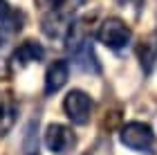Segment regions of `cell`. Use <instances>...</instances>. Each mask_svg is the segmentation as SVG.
Segmentation results:
<instances>
[{"label":"cell","instance_id":"6","mask_svg":"<svg viewBox=\"0 0 157 155\" xmlns=\"http://www.w3.org/2000/svg\"><path fill=\"white\" fill-rule=\"evenodd\" d=\"M43 56H45V50H43L40 43H36V41H25V43L11 54V65L20 70V68L29 65V63L43 61Z\"/></svg>","mask_w":157,"mask_h":155},{"label":"cell","instance_id":"11","mask_svg":"<svg viewBox=\"0 0 157 155\" xmlns=\"http://www.w3.org/2000/svg\"><path fill=\"white\" fill-rule=\"evenodd\" d=\"M9 11H11V7H9V2L7 0H0V23L9 16Z\"/></svg>","mask_w":157,"mask_h":155},{"label":"cell","instance_id":"2","mask_svg":"<svg viewBox=\"0 0 157 155\" xmlns=\"http://www.w3.org/2000/svg\"><path fill=\"white\" fill-rule=\"evenodd\" d=\"M130 38H132V32L121 18H105L101 23V27L97 29V41L115 52L124 50L130 43Z\"/></svg>","mask_w":157,"mask_h":155},{"label":"cell","instance_id":"1","mask_svg":"<svg viewBox=\"0 0 157 155\" xmlns=\"http://www.w3.org/2000/svg\"><path fill=\"white\" fill-rule=\"evenodd\" d=\"M119 139L126 149L135 153H153V146H155V133L144 122H128L121 128Z\"/></svg>","mask_w":157,"mask_h":155},{"label":"cell","instance_id":"3","mask_svg":"<svg viewBox=\"0 0 157 155\" xmlns=\"http://www.w3.org/2000/svg\"><path fill=\"white\" fill-rule=\"evenodd\" d=\"M92 108H94V101L83 90H70L65 95V99H63V110H65L67 119L76 126H85L90 122Z\"/></svg>","mask_w":157,"mask_h":155},{"label":"cell","instance_id":"7","mask_svg":"<svg viewBox=\"0 0 157 155\" xmlns=\"http://www.w3.org/2000/svg\"><path fill=\"white\" fill-rule=\"evenodd\" d=\"M18 117V103L9 92H0V137H5L7 133L13 128Z\"/></svg>","mask_w":157,"mask_h":155},{"label":"cell","instance_id":"10","mask_svg":"<svg viewBox=\"0 0 157 155\" xmlns=\"http://www.w3.org/2000/svg\"><path fill=\"white\" fill-rule=\"evenodd\" d=\"M36 126L38 122H29L25 128V142H23V149L25 155H38V137H36Z\"/></svg>","mask_w":157,"mask_h":155},{"label":"cell","instance_id":"12","mask_svg":"<svg viewBox=\"0 0 157 155\" xmlns=\"http://www.w3.org/2000/svg\"><path fill=\"white\" fill-rule=\"evenodd\" d=\"M128 2H132V5H141V0H128Z\"/></svg>","mask_w":157,"mask_h":155},{"label":"cell","instance_id":"4","mask_svg":"<svg viewBox=\"0 0 157 155\" xmlns=\"http://www.w3.org/2000/svg\"><path fill=\"white\" fill-rule=\"evenodd\" d=\"M43 142H45L49 153L65 155V153H70L76 146V135L72 133V128L65 126V124H49L45 128V137H43Z\"/></svg>","mask_w":157,"mask_h":155},{"label":"cell","instance_id":"5","mask_svg":"<svg viewBox=\"0 0 157 155\" xmlns=\"http://www.w3.org/2000/svg\"><path fill=\"white\" fill-rule=\"evenodd\" d=\"M67 79H70V63L67 61H54L47 68V74H45V95L47 97L56 95L67 83Z\"/></svg>","mask_w":157,"mask_h":155},{"label":"cell","instance_id":"8","mask_svg":"<svg viewBox=\"0 0 157 155\" xmlns=\"http://www.w3.org/2000/svg\"><path fill=\"white\" fill-rule=\"evenodd\" d=\"M139 61H141V68H144L146 72H151L153 65L157 63V29L141 43V47H139Z\"/></svg>","mask_w":157,"mask_h":155},{"label":"cell","instance_id":"9","mask_svg":"<svg viewBox=\"0 0 157 155\" xmlns=\"http://www.w3.org/2000/svg\"><path fill=\"white\" fill-rule=\"evenodd\" d=\"M47 2H49V14L72 20V14L78 11L88 0H47Z\"/></svg>","mask_w":157,"mask_h":155}]
</instances>
